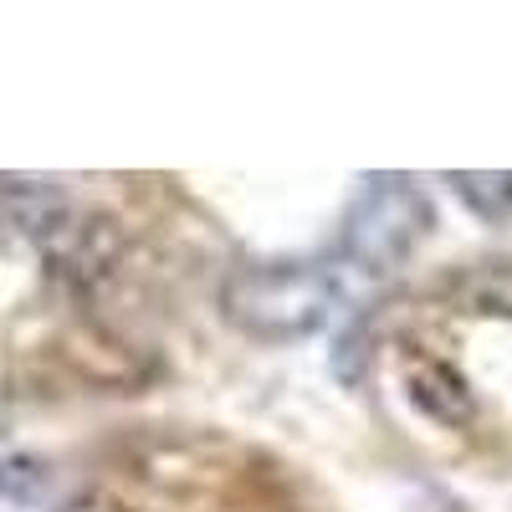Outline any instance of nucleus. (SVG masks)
Segmentation results:
<instances>
[{"label":"nucleus","mask_w":512,"mask_h":512,"mask_svg":"<svg viewBox=\"0 0 512 512\" xmlns=\"http://www.w3.org/2000/svg\"><path fill=\"white\" fill-rule=\"evenodd\" d=\"M221 313L256 344H303L338 313V282L318 262H251L226 277Z\"/></svg>","instance_id":"obj_1"},{"label":"nucleus","mask_w":512,"mask_h":512,"mask_svg":"<svg viewBox=\"0 0 512 512\" xmlns=\"http://www.w3.org/2000/svg\"><path fill=\"white\" fill-rule=\"evenodd\" d=\"M436 226V205L405 180L369 185L344 216V256L364 272H395Z\"/></svg>","instance_id":"obj_2"},{"label":"nucleus","mask_w":512,"mask_h":512,"mask_svg":"<svg viewBox=\"0 0 512 512\" xmlns=\"http://www.w3.org/2000/svg\"><path fill=\"white\" fill-rule=\"evenodd\" d=\"M400 384H405V395L415 400V410L425 420L446 425V431H472L477 415H482V400L472 390V379H466V369L451 354H441V349L410 344L405 359H400Z\"/></svg>","instance_id":"obj_3"},{"label":"nucleus","mask_w":512,"mask_h":512,"mask_svg":"<svg viewBox=\"0 0 512 512\" xmlns=\"http://www.w3.org/2000/svg\"><path fill=\"white\" fill-rule=\"evenodd\" d=\"M72 231L77 210L57 185L0 175V246H62Z\"/></svg>","instance_id":"obj_4"},{"label":"nucleus","mask_w":512,"mask_h":512,"mask_svg":"<svg viewBox=\"0 0 512 512\" xmlns=\"http://www.w3.org/2000/svg\"><path fill=\"white\" fill-rule=\"evenodd\" d=\"M446 185L456 190V200L472 210L477 221H507L512 216V175L507 169H456L446 175Z\"/></svg>","instance_id":"obj_5"},{"label":"nucleus","mask_w":512,"mask_h":512,"mask_svg":"<svg viewBox=\"0 0 512 512\" xmlns=\"http://www.w3.org/2000/svg\"><path fill=\"white\" fill-rule=\"evenodd\" d=\"M47 497V466L36 456H0V502L36 507Z\"/></svg>","instance_id":"obj_6"},{"label":"nucleus","mask_w":512,"mask_h":512,"mask_svg":"<svg viewBox=\"0 0 512 512\" xmlns=\"http://www.w3.org/2000/svg\"><path fill=\"white\" fill-rule=\"evenodd\" d=\"M57 512H128V507H123V502H113V497H103V492H82V497L62 502Z\"/></svg>","instance_id":"obj_7"}]
</instances>
